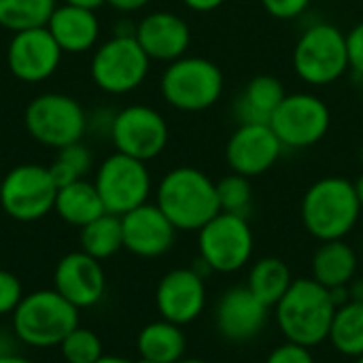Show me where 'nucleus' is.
<instances>
[{
    "instance_id": "obj_1",
    "label": "nucleus",
    "mask_w": 363,
    "mask_h": 363,
    "mask_svg": "<svg viewBox=\"0 0 363 363\" xmlns=\"http://www.w3.org/2000/svg\"><path fill=\"white\" fill-rule=\"evenodd\" d=\"M155 204L181 232H198L221 213L217 183L194 166H179L166 172L157 185Z\"/></svg>"
},
{
    "instance_id": "obj_2",
    "label": "nucleus",
    "mask_w": 363,
    "mask_h": 363,
    "mask_svg": "<svg viewBox=\"0 0 363 363\" xmlns=\"http://www.w3.org/2000/svg\"><path fill=\"white\" fill-rule=\"evenodd\" d=\"M277 323L287 342L315 349L328 340L336 315L330 289L311 279H296L274 306Z\"/></svg>"
},
{
    "instance_id": "obj_3",
    "label": "nucleus",
    "mask_w": 363,
    "mask_h": 363,
    "mask_svg": "<svg viewBox=\"0 0 363 363\" xmlns=\"http://www.w3.org/2000/svg\"><path fill=\"white\" fill-rule=\"evenodd\" d=\"M300 213L306 232L328 242L345 240L357 225L363 208L353 181L345 177H323L306 189Z\"/></svg>"
},
{
    "instance_id": "obj_4",
    "label": "nucleus",
    "mask_w": 363,
    "mask_h": 363,
    "mask_svg": "<svg viewBox=\"0 0 363 363\" xmlns=\"http://www.w3.org/2000/svg\"><path fill=\"white\" fill-rule=\"evenodd\" d=\"M79 328V308L55 289H38L19 302L13 313L15 336L34 349L60 347L62 340Z\"/></svg>"
},
{
    "instance_id": "obj_5",
    "label": "nucleus",
    "mask_w": 363,
    "mask_h": 363,
    "mask_svg": "<svg viewBox=\"0 0 363 363\" xmlns=\"http://www.w3.org/2000/svg\"><path fill=\"white\" fill-rule=\"evenodd\" d=\"M223 70L208 57L183 55L170 62L162 74V98L181 113H202L223 96Z\"/></svg>"
},
{
    "instance_id": "obj_6",
    "label": "nucleus",
    "mask_w": 363,
    "mask_h": 363,
    "mask_svg": "<svg viewBox=\"0 0 363 363\" xmlns=\"http://www.w3.org/2000/svg\"><path fill=\"white\" fill-rule=\"evenodd\" d=\"M291 62L300 81L313 87L336 83L351 70L347 32L328 21L308 26L294 45Z\"/></svg>"
},
{
    "instance_id": "obj_7",
    "label": "nucleus",
    "mask_w": 363,
    "mask_h": 363,
    "mask_svg": "<svg viewBox=\"0 0 363 363\" xmlns=\"http://www.w3.org/2000/svg\"><path fill=\"white\" fill-rule=\"evenodd\" d=\"M151 60L134 34H115L96 47L89 74L98 89L111 96H123L138 89L149 77Z\"/></svg>"
},
{
    "instance_id": "obj_8",
    "label": "nucleus",
    "mask_w": 363,
    "mask_h": 363,
    "mask_svg": "<svg viewBox=\"0 0 363 363\" xmlns=\"http://www.w3.org/2000/svg\"><path fill=\"white\" fill-rule=\"evenodd\" d=\"M23 125L36 143L57 151L83 140L87 134V113L72 96L47 91L28 102Z\"/></svg>"
},
{
    "instance_id": "obj_9",
    "label": "nucleus",
    "mask_w": 363,
    "mask_h": 363,
    "mask_svg": "<svg viewBox=\"0 0 363 363\" xmlns=\"http://www.w3.org/2000/svg\"><path fill=\"white\" fill-rule=\"evenodd\" d=\"M253 230L242 215L219 213L198 230L200 262L211 272L232 274L242 270L253 255Z\"/></svg>"
},
{
    "instance_id": "obj_10",
    "label": "nucleus",
    "mask_w": 363,
    "mask_h": 363,
    "mask_svg": "<svg viewBox=\"0 0 363 363\" xmlns=\"http://www.w3.org/2000/svg\"><path fill=\"white\" fill-rule=\"evenodd\" d=\"M94 185L102 198L106 213L125 215L149 202L151 196V172L147 162L115 151L96 170Z\"/></svg>"
},
{
    "instance_id": "obj_11",
    "label": "nucleus",
    "mask_w": 363,
    "mask_h": 363,
    "mask_svg": "<svg viewBox=\"0 0 363 363\" xmlns=\"http://www.w3.org/2000/svg\"><path fill=\"white\" fill-rule=\"evenodd\" d=\"M57 185L51 179L49 166L19 164L2 174L0 206L21 223H32L47 217L55 204Z\"/></svg>"
},
{
    "instance_id": "obj_12",
    "label": "nucleus",
    "mask_w": 363,
    "mask_h": 363,
    "mask_svg": "<svg viewBox=\"0 0 363 363\" xmlns=\"http://www.w3.org/2000/svg\"><path fill=\"white\" fill-rule=\"evenodd\" d=\"M270 128L285 149H308L328 136L332 128V111L311 91L287 94L272 115Z\"/></svg>"
},
{
    "instance_id": "obj_13",
    "label": "nucleus",
    "mask_w": 363,
    "mask_h": 363,
    "mask_svg": "<svg viewBox=\"0 0 363 363\" xmlns=\"http://www.w3.org/2000/svg\"><path fill=\"white\" fill-rule=\"evenodd\" d=\"M170 138L164 115L147 104H130L115 113L111 140L123 155L140 162H151L164 153Z\"/></svg>"
},
{
    "instance_id": "obj_14",
    "label": "nucleus",
    "mask_w": 363,
    "mask_h": 363,
    "mask_svg": "<svg viewBox=\"0 0 363 363\" xmlns=\"http://www.w3.org/2000/svg\"><path fill=\"white\" fill-rule=\"evenodd\" d=\"M64 51L47 26L13 32L6 47V66L23 83H40L55 74Z\"/></svg>"
},
{
    "instance_id": "obj_15",
    "label": "nucleus",
    "mask_w": 363,
    "mask_h": 363,
    "mask_svg": "<svg viewBox=\"0 0 363 363\" xmlns=\"http://www.w3.org/2000/svg\"><path fill=\"white\" fill-rule=\"evenodd\" d=\"M285 147L270 123H238L225 143V162L242 177L266 174L283 155Z\"/></svg>"
},
{
    "instance_id": "obj_16",
    "label": "nucleus",
    "mask_w": 363,
    "mask_h": 363,
    "mask_svg": "<svg viewBox=\"0 0 363 363\" xmlns=\"http://www.w3.org/2000/svg\"><path fill=\"white\" fill-rule=\"evenodd\" d=\"M155 306L162 319L187 325L206 308L204 277L196 268H174L162 277L155 289Z\"/></svg>"
},
{
    "instance_id": "obj_17",
    "label": "nucleus",
    "mask_w": 363,
    "mask_h": 363,
    "mask_svg": "<svg viewBox=\"0 0 363 363\" xmlns=\"http://www.w3.org/2000/svg\"><path fill=\"white\" fill-rule=\"evenodd\" d=\"M270 308L262 304L247 285L223 291L215 306V328L228 342L242 345L255 340L268 325Z\"/></svg>"
},
{
    "instance_id": "obj_18",
    "label": "nucleus",
    "mask_w": 363,
    "mask_h": 363,
    "mask_svg": "<svg viewBox=\"0 0 363 363\" xmlns=\"http://www.w3.org/2000/svg\"><path fill=\"white\" fill-rule=\"evenodd\" d=\"M121 230L123 249L145 259L166 255L172 249L179 232L162 213V208L151 202L121 215Z\"/></svg>"
},
{
    "instance_id": "obj_19",
    "label": "nucleus",
    "mask_w": 363,
    "mask_h": 363,
    "mask_svg": "<svg viewBox=\"0 0 363 363\" xmlns=\"http://www.w3.org/2000/svg\"><path fill=\"white\" fill-rule=\"evenodd\" d=\"M53 289L72 306L91 308L106 291V274L102 264L85 251L64 255L53 272Z\"/></svg>"
},
{
    "instance_id": "obj_20",
    "label": "nucleus",
    "mask_w": 363,
    "mask_h": 363,
    "mask_svg": "<svg viewBox=\"0 0 363 363\" xmlns=\"http://www.w3.org/2000/svg\"><path fill=\"white\" fill-rule=\"evenodd\" d=\"M134 36L151 62H174L187 55L191 45L189 23L172 11H153L145 15L134 30Z\"/></svg>"
},
{
    "instance_id": "obj_21",
    "label": "nucleus",
    "mask_w": 363,
    "mask_h": 363,
    "mask_svg": "<svg viewBox=\"0 0 363 363\" xmlns=\"http://www.w3.org/2000/svg\"><path fill=\"white\" fill-rule=\"evenodd\" d=\"M47 30L64 53H83L98 45L100 19L96 17V11L62 4L55 6L53 15L49 17Z\"/></svg>"
},
{
    "instance_id": "obj_22",
    "label": "nucleus",
    "mask_w": 363,
    "mask_h": 363,
    "mask_svg": "<svg viewBox=\"0 0 363 363\" xmlns=\"http://www.w3.org/2000/svg\"><path fill=\"white\" fill-rule=\"evenodd\" d=\"M287 91L279 77L257 74L253 77L234 102V113L238 123H270L279 104L285 100Z\"/></svg>"
},
{
    "instance_id": "obj_23",
    "label": "nucleus",
    "mask_w": 363,
    "mask_h": 363,
    "mask_svg": "<svg viewBox=\"0 0 363 363\" xmlns=\"http://www.w3.org/2000/svg\"><path fill=\"white\" fill-rule=\"evenodd\" d=\"M53 211L62 221H66L68 225H74L79 230L106 213L96 185L85 179L74 181L64 187H57Z\"/></svg>"
},
{
    "instance_id": "obj_24",
    "label": "nucleus",
    "mask_w": 363,
    "mask_h": 363,
    "mask_svg": "<svg viewBox=\"0 0 363 363\" xmlns=\"http://www.w3.org/2000/svg\"><path fill=\"white\" fill-rule=\"evenodd\" d=\"M136 349L140 359L153 363H179L185 357L187 338L181 325L160 319L138 332Z\"/></svg>"
},
{
    "instance_id": "obj_25",
    "label": "nucleus",
    "mask_w": 363,
    "mask_h": 363,
    "mask_svg": "<svg viewBox=\"0 0 363 363\" xmlns=\"http://www.w3.org/2000/svg\"><path fill=\"white\" fill-rule=\"evenodd\" d=\"M357 272V253L345 240H328L313 255V279L325 289L349 285Z\"/></svg>"
},
{
    "instance_id": "obj_26",
    "label": "nucleus",
    "mask_w": 363,
    "mask_h": 363,
    "mask_svg": "<svg viewBox=\"0 0 363 363\" xmlns=\"http://www.w3.org/2000/svg\"><path fill=\"white\" fill-rule=\"evenodd\" d=\"M296 279L291 277L289 266L279 257H262L257 259L247 277L249 291L268 308H274L281 298L287 294Z\"/></svg>"
},
{
    "instance_id": "obj_27",
    "label": "nucleus",
    "mask_w": 363,
    "mask_h": 363,
    "mask_svg": "<svg viewBox=\"0 0 363 363\" xmlns=\"http://www.w3.org/2000/svg\"><path fill=\"white\" fill-rule=\"evenodd\" d=\"M81 251L96 257L98 262L113 257L123 249V230L121 217L113 213H104L98 219L89 221L81 228Z\"/></svg>"
},
{
    "instance_id": "obj_28",
    "label": "nucleus",
    "mask_w": 363,
    "mask_h": 363,
    "mask_svg": "<svg viewBox=\"0 0 363 363\" xmlns=\"http://www.w3.org/2000/svg\"><path fill=\"white\" fill-rule=\"evenodd\" d=\"M332 347L347 357L363 355V302H347L336 308L330 336Z\"/></svg>"
},
{
    "instance_id": "obj_29",
    "label": "nucleus",
    "mask_w": 363,
    "mask_h": 363,
    "mask_svg": "<svg viewBox=\"0 0 363 363\" xmlns=\"http://www.w3.org/2000/svg\"><path fill=\"white\" fill-rule=\"evenodd\" d=\"M57 0H0V26L11 32L47 26Z\"/></svg>"
},
{
    "instance_id": "obj_30",
    "label": "nucleus",
    "mask_w": 363,
    "mask_h": 363,
    "mask_svg": "<svg viewBox=\"0 0 363 363\" xmlns=\"http://www.w3.org/2000/svg\"><path fill=\"white\" fill-rule=\"evenodd\" d=\"M91 168H94V155L89 147L83 145V140H79V143L57 149V155L51 162L49 172H51L53 183L57 187H64V185L85 179Z\"/></svg>"
},
{
    "instance_id": "obj_31",
    "label": "nucleus",
    "mask_w": 363,
    "mask_h": 363,
    "mask_svg": "<svg viewBox=\"0 0 363 363\" xmlns=\"http://www.w3.org/2000/svg\"><path fill=\"white\" fill-rule=\"evenodd\" d=\"M217 198H219V208L221 213H232V215H242L251 211L253 204V185L249 177L230 172L223 179L217 181Z\"/></svg>"
},
{
    "instance_id": "obj_32",
    "label": "nucleus",
    "mask_w": 363,
    "mask_h": 363,
    "mask_svg": "<svg viewBox=\"0 0 363 363\" xmlns=\"http://www.w3.org/2000/svg\"><path fill=\"white\" fill-rule=\"evenodd\" d=\"M57 349L66 363H96L100 357H104V347L100 336L94 330L81 325L72 330Z\"/></svg>"
},
{
    "instance_id": "obj_33",
    "label": "nucleus",
    "mask_w": 363,
    "mask_h": 363,
    "mask_svg": "<svg viewBox=\"0 0 363 363\" xmlns=\"http://www.w3.org/2000/svg\"><path fill=\"white\" fill-rule=\"evenodd\" d=\"M23 296L21 281L13 272L0 268V315H13Z\"/></svg>"
},
{
    "instance_id": "obj_34",
    "label": "nucleus",
    "mask_w": 363,
    "mask_h": 363,
    "mask_svg": "<svg viewBox=\"0 0 363 363\" xmlns=\"http://www.w3.org/2000/svg\"><path fill=\"white\" fill-rule=\"evenodd\" d=\"M313 0H262L264 11L279 19V21H291L296 17H300Z\"/></svg>"
},
{
    "instance_id": "obj_35",
    "label": "nucleus",
    "mask_w": 363,
    "mask_h": 363,
    "mask_svg": "<svg viewBox=\"0 0 363 363\" xmlns=\"http://www.w3.org/2000/svg\"><path fill=\"white\" fill-rule=\"evenodd\" d=\"M266 363H315V357L311 349L296 342H285L272 349V353L266 357Z\"/></svg>"
},
{
    "instance_id": "obj_36",
    "label": "nucleus",
    "mask_w": 363,
    "mask_h": 363,
    "mask_svg": "<svg viewBox=\"0 0 363 363\" xmlns=\"http://www.w3.org/2000/svg\"><path fill=\"white\" fill-rule=\"evenodd\" d=\"M347 49H349L351 70L363 77V19L347 32Z\"/></svg>"
},
{
    "instance_id": "obj_37",
    "label": "nucleus",
    "mask_w": 363,
    "mask_h": 363,
    "mask_svg": "<svg viewBox=\"0 0 363 363\" xmlns=\"http://www.w3.org/2000/svg\"><path fill=\"white\" fill-rule=\"evenodd\" d=\"M153 0H106L108 6H113L115 11L119 13H134V11H140L145 9L147 4H151Z\"/></svg>"
},
{
    "instance_id": "obj_38",
    "label": "nucleus",
    "mask_w": 363,
    "mask_h": 363,
    "mask_svg": "<svg viewBox=\"0 0 363 363\" xmlns=\"http://www.w3.org/2000/svg\"><path fill=\"white\" fill-rule=\"evenodd\" d=\"M225 0H183V4L194 13H213L223 6Z\"/></svg>"
},
{
    "instance_id": "obj_39",
    "label": "nucleus",
    "mask_w": 363,
    "mask_h": 363,
    "mask_svg": "<svg viewBox=\"0 0 363 363\" xmlns=\"http://www.w3.org/2000/svg\"><path fill=\"white\" fill-rule=\"evenodd\" d=\"M64 4H72V6H81V9L96 11V9L104 6V4H106V0H64Z\"/></svg>"
},
{
    "instance_id": "obj_40",
    "label": "nucleus",
    "mask_w": 363,
    "mask_h": 363,
    "mask_svg": "<svg viewBox=\"0 0 363 363\" xmlns=\"http://www.w3.org/2000/svg\"><path fill=\"white\" fill-rule=\"evenodd\" d=\"M349 298L351 302H363V281H351L349 283Z\"/></svg>"
},
{
    "instance_id": "obj_41",
    "label": "nucleus",
    "mask_w": 363,
    "mask_h": 363,
    "mask_svg": "<svg viewBox=\"0 0 363 363\" xmlns=\"http://www.w3.org/2000/svg\"><path fill=\"white\" fill-rule=\"evenodd\" d=\"M0 363H32L30 359L21 357V355H13V353H0Z\"/></svg>"
},
{
    "instance_id": "obj_42",
    "label": "nucleus",
    "mask_w": 363,
    "mask_h": 363,
    "mask_svg": "<svg viewBox=\"0 0 363 363\" xmlns=\"http://www.w3.org/2000/svg\"><path fill=\"white\" fill-rule=\"evenodd\" d=\"M96 363H134L130 362V359H125V357H115V355H104V357H100Z\"/></svg>"
},
{
    "instance_id": "obj_43",
    "label": "nucleus",
    "mask_w": 363,
    "mask_h": 363,
    "mask_svg": "<svg viewBox=\"0 0 363 363\" xmlns=\"http://www.w3.org/2000/svg\"><path fill=\"white\" fill-rule=\"evenodd\" d=\"M355 191H357V198H359V204L363 208V172L359 174V179L355 181Z\"/></svg>"
},
{
    "instance_id": "obj_44",
    "label": "nucleus",
    "mask_w": 363,
    "mask_h": 363,
    "mask_svg": "<svg viewBox=\"0 0 363 363\" xmlns=\"http://www.w3.org/2000/svg\"><path fill=\"white\" fill-rule=\"evenodd\" d=\"M179 363H208V362H204V359H185V357H183Z\"/></svg>"
},
{
    "instance_id": "obj_45",
    "label": "nucleus",
    "mask_w": 363,
    "mask_h": 363,
    "mask_svg": "<svg viewBox=\"0 0 363 363\" xmlns=\"http://www.w3.org/2000/svg\"><path fill=\"white\" fill-rule=\"evenodd\" d=\"M359 162L363 164V143H362V147H359Z\"/></svg>"
},
{
    "instance_id": "obj_46",
    "label": "nucleus",
    "mask_w": 363,
    "mask_h": 363,
    "mask_svg": "<svg viewBox=\"0 0 363 363\" xmlns=\"http://www.w3.org/2000/svg\"><path fill=\"white\" fill-rule=\"evenodd\" d=\"M136 363H153V362H147V359H138Z\"/></svg>"
},
{
    "instance_id": "obj_47",
    "label": "nucleus",
    "mask_w": 363,
    "mask_h": 363,
    "mask_svg": "<svg viewBox=\"0 0 363 363\" xmlns=\"http://www.w3.org/2000/svg\"><path fill=\"white\" fill-rule=\"evenodd\" d=\"M355 363H363V355H362V357H357V362H355Z\"/></svg>"
},
{
    "instance_id": "obj_48",
    "label": "nucleus",
    "mask_w": 363,
    "mask_h": 363,
    "mask_svg": "<svg viewBox=\"0 0 363 363\" xmlns=\"http://www.w3.org/2000/svg\"><path fill=\"white\" fill-rule=\"evenodd\" d=\"M0 187H2V174H0Z\"/></svg>"
}]
</instances>
